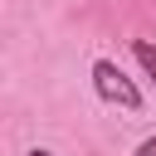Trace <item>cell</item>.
<instances>
[{"label":"cell","instance_id":"cell-2","mask_svg":"<svg viewBox=\"0 0 156 156\" xmlns=\"http://www.w3.org/2000/svg\"><path fill=\"white\" fill-rule=\"evenodd\" d=\"M132 54H136V63L151 73V83H156V44H146V39H136L132 44Z\"/></svg>","mask_w":156,"mask_h":156},{"label":"cell","instance_id":"cell-3","mask_svg":"<svg viewBox=\"0 0 156 156\" xmlns=\"http://www.w3.org/2000/svg\"><path fill=\"white\" fill-rule=\"evenodd\" d=\"M136 156H156V136H151V141H141V146H136Z\"/></svg>","mask_w":156,"mask_h":156},{"label":"cell","instance_id":"cell-4","mask_svg":"<svg viewBox=\"0 0 156 156\" xmlns=\"http://www.w3.org/2000/svg\"><path fill=\"white\" fill-rule=\"evenodd\" d=\"M34 156H49V151H34Z\"/></svg>","mask_w":156,"mask_h":156},{"label":"cell","instance_id":"cell-1","mask_svg":"<svg viewBox=\"0 0 156 156\" xmlns=\"http://www.w3.org/2000/svg\"><path fill=\"white\" fill-rule=\"evenodd\" d=\"M93 83H98V93H102L107 102H122L127 112H136V107H141V93L132 88V78H127L112 58H98V63H93Z\"/></svg>","mask_w":156,"mask_h":156}]
</instances>
